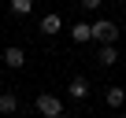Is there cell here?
Segmentation results:
<instances>
[{"instance_id":"10","label":"cell","mask_w":126,"mask_h":118,"mask_svg":"<svg viewBox=\"0 0 126 118\" xmlns=\"http://www.w3.org/2000/svg\"><path fill=\"white\" fill-rule=\"evenodd\" d=\"M30 11H33V0H11V15L22 19V15H30Z\"/></svg>"},{"instance_id":"1","label":"cell","mask_w":126,"mask_h":118,"mask_svg":"<svg viewBox=\"0 0 126 118\" xmlns=\"http://www.w3.org/2000/svg\"><path fill=\"white\" fill-rule=\"evenodd\" d=\"M33 107H37V114H41V118H63V103H59L52 92H37Z\"/></svg>"},{"instance_id":"11","label":"cell","mask_w":126,"mask_h":118,"mask_svg":"<svg viewBox=\"0 0 126 118\" xmlns=\"http://www.w3.org/2000/svg\"><path fill=\"white\" fill-rule=\"evenodd\" d=\"M78 4H82V8H85V11H96V8H100V4H104V0H78Z\"/></svg>"},{"instance_id":"12","label":"cell","mask_w":126,"mask_h":118,"mask_svg":"<svg viewBox=\"0 0 126 118\" xmlns=\"http://www.w3.org/2000/svg\"><path fill=\"white\" fill-rule=\"evenodd\" d=\"M122 118H126V114H122Z\"/></svg>"},{"instance_id":"6","label":"cell","mask_w":126,"mask_h":118,"mask_svg":"<svg viewBox=\"0 0 126 118\" xmlns=\"http://www.w3.org/2000/svg\"><path fill=\"white\" fill-rule=\"evenodd\" d=\"M71 37H74V44H85V41H93V26L89 22H74Z\"/></svg>"},{"instance_id":"5","label":"cell","mask_w":126,"mask_h":118,"mask_svg":"<svg viewBox=\"0 0 126 118\" xmlns=\"http://www.w3.org/2000/svg\"><path fill=\"white\" fill-rule=\"evenodd\" d=\"M59 30H63V19H59V15H56V11H52V15H45V19H41V33H48V37H52V33H59Z\"/></svg>"},{"instance_id":"8","label":"cell","mask_w":126,"mask_h":118,"mask_svg":"<svg viewBox=\"0 0 126 118\" xmlns=\"http://www.w3.org/2000/svg\"><path fill=\"white\" fill-rule=\"evenodd\" d=\"M67 92H71L74 100H85V96H89V81H85V78H74V81L67 85Z\"/></svg>"},{"instance_id":"3","label":"cell","mask_w":126,"mask_h":118,"mask_svg":"<svg viewBox=\"0 0 126 118\" xmlns=\"http://www.w3.org/2000/svg\"><path fill=\"white\" fill-rule=\"evenodd\" d=\"M4 63H8L11 70L26 67V52H22V48H15V44H8V48H4Z\"/></svg>"},{"instance_id":"2","label":"cell","mask_w":126,"mask_h":118,"mask_svg":"<svg viewBox=\"0 0 126 118\" xmlns=\"http://www.w3.org/2000/svg\"><path fill=\"white\" fill-rule=\"evenodd\" d=\"M115 37H119V26H115L111 19L93 22V41H96V44H115Z\"/></svg>"},{"instance_id":"9","label":"cell","mask_w":126,"mask_h":118,"mask_svg":"<svg viewBox=\"0 0 126 118\" xmlns=\"http://www.w3.org/2000/svg\"><path fill=\"white\" fill-rule=\"evenodd\" d=\"M104 96H108V107H122V103H126V89H119V85L108 89Z\"/></svg>"},{"instance_id":"7","label":"cell","mask_w":126,"mask_h":118,"mask_svg":"<svg viewBox=\"0 0 126 118\" xmlns=\"http://www.w3.org/2000/svg\"><path fill=\"white\" fill-rule=\"evenodd\" d=\"M115 59H119V52H115V44H100V52H96V63H100V67H111Z\"/></svg>"},{"instance_id":"4","label":"cell","mask_w":126,"mask_h":118,"mask_svg":"<svg viewBox=\"0 0 126 118\" xmlns=\"http://www.w3.org/2000/svg\"><path fill=\"white\" fill-rule=\"evenodd\" d=\"M15 111H19V96H15V92H0V114L11 118Z\"/></svg>"}]
</instances>
